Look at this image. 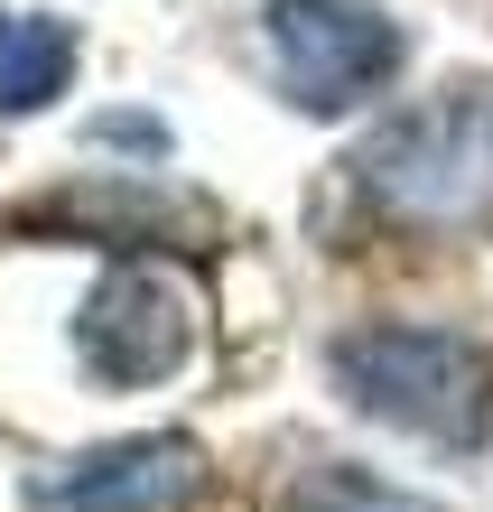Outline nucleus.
<instances>
[{
    "label": "nucleus",
    "mask_w": 493,
    "mask_h": 512,
    "mask_svg": "<svg viewBox=\"0 0 493 512\" xmlns=\"http://www.w3.org/2000/svg\"><path fill=\"white\" fill-rule=\"evenodd\" d=\"M335 391L410 438L475 447L493 419V354L447 326H354L335 336Z\"/></svg>",
    "instance_id": "f257e3e1"
},
{
    "label": "nucleus",
    "mask_w": 493,
    "mask_h": 512,
    "mask_svg": "<svg viewBox=\"0 0 493 512\" xmlns=\"http://www.w3.org/2000/svg\"><path fill=\"white\" fill-rule=\"evenodd\" d=\"M270 56L298 112H354L400 75V28L373 0H270Z\"/></svg>",
    "instance_id": "f03ea898"
},
{
    "label": "nucleus",
    "mask_w": 493,
    "mask_h": 512,
    "mask_svg": "<svg viewBox=\"0 0 493 512\" xmlns=\"http://www.w3.org/2000/svg\"><path fill=\"white\" fill-rule=\"evenodd\" d=\"M75 354H84V373L112 382V391L168 382L196 354V298H187V280L159 270V261L103 270V289L75 308Z\"/></svg>",
    "instance_id": "7ed1b4c3"
},
{
    "label": "nucleus",
    "mask_w": 493,
    "mask_h": 512,
    "mask_svg": "<svg viewBox=\"0 0 493 512\" xmlns=\"http://www.w3.org/2000/svg\"><path fill=\"white\" fill-rule=\"evenodd\" d=\"M484 168H493V122L475 94H447L428 112H400V122L363 149V187H373L391 215H419V224H447L484 196Z\"/></svg>",
    "instance_id": "20e7f679"
},
{
    "label": "nucleus",
    "mask_w": 493,
    "mask_h": 512,
    "mask_svg": "<svg viewBox=\"0 0 493 512\" xmlns=\"http://www.w3.org/2000/svg\"><path fill=\"white\" fill-rule=\"evenodd\" d=\"M196 438H131V447H103L84 457L66 485H56V512H177L196 494Z\"/></svg>",
    "instance_id": "39448f33"
},
{
    "label": "nucleus",
    "mask_w": 493,
    "mask_h": 512,
    "mask_svg": "<svg viewBox=\"0 0 493 512\" xmlns=\"http://www.w3.org/2000/svg\"><path fill=\"white\" fill-rule=\"evenodd\" d=\"M75 75V28L66 19H19L0 47V112H38L47 94H66Z\"/></svg>",
    "instance_id": "423d86ee"
},
{
    "label": "nucleus",
    "mask_w": 493,
    "mask_h": 512,
    "mask_svg": "<svg viewBox=\"0 0 493 512\" xmlns=\"http://www.w3.org/2000/svg\"><path fill=\"white\" fill-rule=\"evenodd\" d=\"M280 512H438V503L400 494V485H382V475H363V466H317V475H298L280 494Z\"/></svg>",
    "instance_id": "0eeeda50"
},
{
    "label": "nucleus",
    "mask_w": 493,
    "mask_h": 512,
    "mask_svg": "<svg viewBox=\"0 0 493 512\" xmlns=\"http://www.w3.org/2000/svg\"><path fill=\"white\" fill-rule=\"evenodd\" d=\"M0 47H10V28H0Z\"/></svg>",
    "instance_id": "6e6552de"
}]
</instances>
